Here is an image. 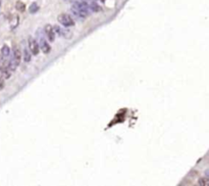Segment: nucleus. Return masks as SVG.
Masks as SVG:
<instances>
[{
	"mask_svg": "<svg viewBox=\"0 0 209 186\" xmlns=\"http://www.w3.org/2000/svg\"><path fill=\"white\" fill-rule=\"evenodd\" d=\"M53 28H54V30H55V33H56V35H58V36H60V37H62V38H70V36H72V33L69 31V30H67V29H64V28H62V27H60V26H53Z\"/></svg>",
	"mask_w": 209,
	"mask_h": 186,
	"instance_id": "obj_6",
	"label": "nucleus"
},
{
	"mask_svg": "<svg viewBox=\"0 0 209 186\" xmlns=\"http://www.w3.org/2000/svg\"><path fill=\"white\" fill-rule=\"evenodd\" d=\"M29 9H30V12H31V14H36V12L39 10V6H38L37 3L34 2V3H32V5L30 6Z\"/></svg>",
	"mask_w": 209,
	"mask_h": 186,
	"instance_id": "obj_13",
	"label": "nucleus"
},
{
	"mask_svg": "<svg viewBox=\"0 0 209 186\" xmlns=\"http://www.w3.org/2000/svg\"><path fill=\"white\" fill-rule=\"evenodd\" d=\"M28 45H29V49L31 50L32 54L33 55H38L40 52V45L39 42L36 41V39L32 37H29L28 39Z\"/></svg>",
	"mask_w": 209,
	"mask_h": 186,
	"instance_id": "obj_3",
	"label": "nucleus"
},
{
	"mask_svg": "<svg viewBox=\"0 0 209 186\" xmlns=\"http://www.w3.org/2000/svg\"><path fill=\"white\" fill-rule=\"evenodd\" d=\"M89 10H90L89 4L83 0L74 2L72 6V12L74 14V16L81 20H85L89 16Z\"/></svg>",
	"mask_w": 209,
	"mask_h": 186,
	"instance_id": "obj_1",
	"label": "nucleus"
},
{
	"mask_svg": "<svg viewBox=\"0 0 209 186\" xmlns=\"http://www.w3.org/2000/svg\"><path fill=\"white\" fill-rule=\"evenodd\" d=\"M16 8L18 10V11L23 12L25 11V9H26V5H25V3H23L22 1H18L16 2Z\"/></svg>",
	"mask_w": 209,
	"mask_h": 186,
	"instance_id": "obj_12",
	"label": "nucleus"
},
{
	"mask_svg": "<svg viewBox=\"0 0 209 186\" xmlns=\"http://www.w3.org/2000/svg\"><path fill=\"white\" fill-rule=\"evenodd\" d=\"M23 61H26V63H29L30 61H31L32 58V52L31 50H28L27 48L23 49Z\"/></svg>",
	"mask_w": 209,
	"mask_h": 186,
	"instance_id": "obj_9",
	"label": "nucleus"
},
{
	"mask_svg": "<svg viewBox=\"0 0 209 186\" xmlns=\"http://www.w3.org/2000/svg\"><path fill=\"white\" fill-rule=\"evenodd\" d=\"M4 78L3 76L1 75V73H0V90H2V89L4 88Z\"/></svg>",
	"mask_w": 209,
	"mask_h": 186,
	"instance_id": "obj_14",
	"label": "nucleus"
},
{
	"mask_svg": "<svg viewBox=\"0 0 209 186\" xmlns=\"http://www.w3.org/2000/svg\"><path fill=\"white\" fill-rule=\"evenodd\" d=\"M88 4H89V8H90L91 11H93V12L101 11V6H100L97 2L92 1V2H90V3H88Z\"/></svg>",
	"mask_w": 209,
	"mask_h": 186,
	"instance_id": "obj_8",
	"label": "nucleus"
},
{
	"mask_svg": "<svg viewBox=\"0 0 209 186\" xmlns=\"http://www.w3.org/2000/svg\"><path fill=\"white\" fill-rule=\"evenodd\" d=\"M1 54H2V56L7 57L8 55L10 54V48H9V47H8L7 45H3V46H2V48H1Z\"/></svg>",
	"mask_w": 209,
	"mask_h": 186,
	"instance_id": "obj_11",
	"label": "nucleus"
},
{
	"mask_svg": "<svg viewBox=\"0 0 209 186\" xmlns=\"http://www.w3.org/2000/svg\"><path fill=\"white\" fill-rule=\"evenodd\" d=\"M39 45H40V49L42 50V52L47 53L50 52L51 50V47H50V44L48 43V41H47L46 39H44L43 37H40V40H39Z\"/></svg>",
	"mask_w": 209,
	"mask_h": 186,
	"instance_id": "obj_7",
	"label": "nucleus"
},
{
	"mask_svg": "<svg viewBox=\"0 0 209 186\" xmlns=\"http://www.w3.org/2000/svg\"><path fill=\"white\" fill-rule=\"evenodd\" d=\"M198 184L200 186H209V177H202L198 180Z\"/></svg>",
	"mask_w": 209,
	"mask_h": 186,
	"instance_id": "obj_10",
	"label": "nucleus"
},
{
	"mask_svg": "<svg viewBox=\"0 0 209 186\" xmlns=\"http://www.w3.org/2000/svg\"><path fill=\"white\" fill-rule=\"evenodd\" d=\"M44 32H45V35L48 39V41L53 42L55 40V37H56V33H55V30L53 28V26L51 25H46L44 27Z\"/></svg>",
	"mask_w": 209,
	"mask_h": 186,
	"instance_id": "obj_5",
	"label": "nucleus"
},
{
	"mask_svg": "<svg viewBox=\"0 0 209 186\" xmlns=\"http://www.w3.org/2000/svg\"><path fill=\"white\" fill-rule=\"evenodd\" d=\"M22 58H23L22 51L18 48V46L14 45L13 49H12V61H13L16 66H18L21 63V61H22Z\"/></svg>",
	"mask_w": 209,
	"mask_h": 186,
	"instance_id": "obj_4",
	"label": "nucleus"
},
{
	"mask_svg": "<svg viewBox=\"0 0 209 186\" xmlns=\"http://www.w3.org/2000/svg\"><path fill=\"white\" fill-rule=\"evenodd\" d=\"M58 23L60 24L62 27L64 28H69L74 26V21L69 14H60L57 18Z\"/></svg>",
	"mask_w": 209,
	"mask_h": 186,
	"instance_id": "obj_2",
	"label": "nucleus"
}]
</instances>
